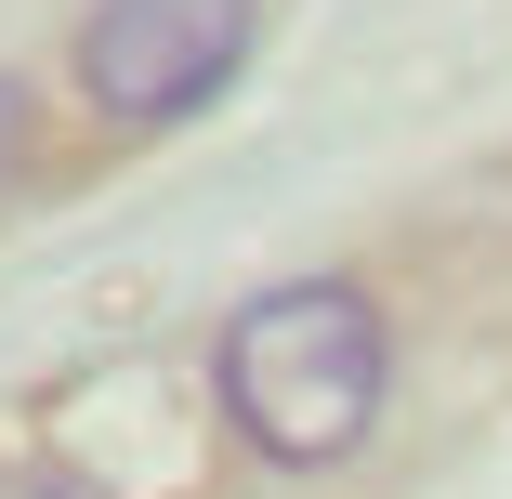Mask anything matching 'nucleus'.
<instances>
[{
  "label": "nucleus",
  "instance_id": "f257e3e1",
  "mask_svg": "<svg viewBox=\"0 0 512 499\" xmlns=\"http://www.w3.org/2000/svg\"><path fill=\"white\" fill-rule=\"evenodd\" d=\"M211 394L250 460L276 473H316V460H355L381 394H394V342H381V303L355 276H276L224 316L211 342Z\"/></svg>",
  "mask_w": 512,
  "mask_h": 499
},
{
  "label": "nucleus",
  "instance_id": "f03ea898",
  "mask_svg": "<svg viewBox=\"0 0 512 499\" xmlns=\"http://www.w3.org/2000/svg\"><path fill=\"white\" fill-rule=\"evenodd\" d=\"M237 66H250V0H92L79 27V92L132 132L197 119Z\"/></svg>",
  "mask_w": 512,
  "mask_h": 499
},
{
  "label": "nucleus",
  "instance_id": "20e7f679",
  "mask_svg": "<svg viewBox=\"0 0 512 499\" xmlns=\"http://www.w3.org/2000/svg\"><path fill=\"white\" fill-rule=\"evenodd\" d=\"M27 171V79H0V184Z\"/></svg>",
  "mask_w": 512,
  "mask_h": 499
},
{
  "label": "nucleus",
  "instance_id": "7ed1b4c3",
  "mask_svg": "<svg viewBox=\"0 0 512 499\" xmlns=\"http://www.w3.org/2000/svg\"><path fill=\"white\" fill-rule=\"evenodd\" d=\"M0 499H106L79 460H0Z\"/></svg>",
  "mask_w": 512,
  "mask_h": 499
}]
</instances>
